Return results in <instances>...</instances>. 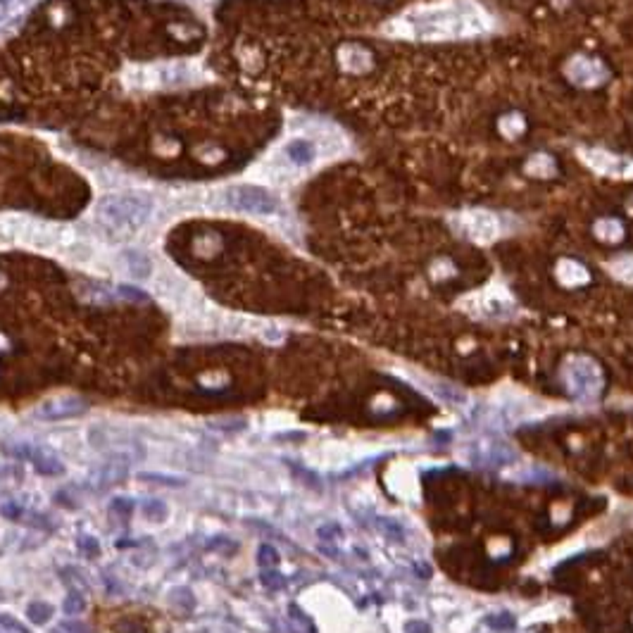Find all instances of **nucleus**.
I'll list each match as a JSON object with an SVG mask.
<instances>
[{
  "instance_id": "nucleus-21",
  "label": "nucleus",
  "mask_w": 633,
  "mask_h": 633,
  "mask_svg": "<svg viewBox=\"0 0 633 633\" xmlns=\"http://www.w3.org/2000/svg\"><path fill=\"white\" fill-rule=\"evenodd\" d=\"M143 512H145V517L152 521H162L167 517V505L162 500H148V503L143 505Z\"/></svg>"
},
{
  "instance_id": "nucleus-3",
  "label": "nucleus",
  "mask_w": 633,
  "mask_h": 633,
  "mask_svg": "<svg viewBox=\"0 0 633 633\" xmlns=\"http://www.w3.org/2000/svg\"><path fill=\"white\" fill-rule=\"evenodd\" d=\"M224 205L229 210L246 212V214H274L279 212V198L269 193L262 186L253 184H239L224 191Z\"/></svg>"
},
{
  "instance_id": "nucleus-23",
  "label": "nucleus",
  "mask_w": 633,
  "mask_h": 633,
  "mask_svg": "<svg viewBox=\"0 0 633 633\" xmlns=\"http://www.w3.org/2000/svg\"><path fill=\"white\" fill-rule=\"evenodd\" d=\"M500 129H503L507 136H517L521 134V129H524V122H521L519 115H507L500 120Z\"/></svg>"
},
{
  "instance_id": "nucleus-6",
  "label": "nucleus",
  "mask_w": 633,
  "mask_h": 633,
  "mask_svg": "<svg viewBox=\"0 0 633 633\" xmlns=\"http://www.w3.org/2000/svg\"><path fill=\"white\" fill-rule=\"evenodd\" d=\"M317 157H319V145L308 136H295L283 145V159H286L288 172L308 169V167L315 164Z\"/></svg>"
},
{
  "instance_id": "nucleus-28",
  "label": "nucleus",
  "mask_w": 633,
  "mask_h": 633,
  "mask_svg": "<svg viewBox=\"0 0 633 633\" xmlns=\"http://www.w3.org/2000/svg\"><path fill=\"white\" fill-rule=\"evenodd\" d=\"M55 633H90V629L81 622H62L55 626Z\"/></svg>"
},
{
  "instance_id": "nucleus-11",
  "label": "nucleus",
  "mask_w": 633,
  "mask_h": 633,
  "mask_svg": "<svg viewBox=\"0 0 633 633\" xmlns=\"http://www.w3.org/2000/svg\"><path fill=\"white\" fill-rule=\"evenodd\" d=\"M569 372H572L574 377V384L579 388H597V367L593 365V362L588 360H576L572 367H569Z\"/></svg>"
},
{
  "instance_id": "nucleus-8",
  "label": "nucleus",
  "mask_w": 633,
  "mask_h": 633,
  "mask_svg": "<svg viewBox=\"0 0 633 633\" xmlns=\"http://www.w3.org/2000/svg\"><path fill=\"white\" fill-rule=\"evenodd\" d=\"M567 74H569V79L576 83V86H586V88L597 86V83H602L605 76H607L602 62L593 60V58H586V55H579V58H574L572 62H569Z\"/></svg>"
},
{
  "instance_id": "nucleus-15",
  "label": "nucleus",
  "mask_w": 633,
  "mask_h": 633,
  "mask_svg": "<svg viewBox=\"0 0 633 633\" xmlns=\"http://www.w3.org/2000/svg\"><path fill=\"white\" fill-rule=\"evenodd\" d=\"M595 234H597V239L614 243L624 236V229L614 219H602V221H597V224H595Z\"/></svg>"
},
{
  "instance_id": "nucleus-26",
  "label": "nucleus",
  "mask_w": 633,
  "mask_h": 633,
  "mask_svg": "<svg viewBox=\"0 0 633 633\" xmlns=\"http://www.w3.org/2000/svg\"><path fill=\"white\" fill-rule=\"evenodd\" d=\"M110 512L120 514V517H131V512H134V503H131L129 498H113V503H110Z\"/></svg>"
},
{
  "instance_id": "nucleus-25",
  "label": "nucleus",
  "mask_w": 633,
  "mask_h": 633,
  "mask_svg": "<svg viewBox=\"0 0 633 633\" xmlns=\"http://www.w3.org/2000/svg\"><path fill=\"white\" fill-rule=\"evenodd\" d=\"M76 545H79L81 553H86L88 558H93V555H100V543L93 538V535H79L76 538Z\"/></svg>"
},
{
  "instance_id": "nucleus-19",
  "label": "nucleus",
  "mask_w": 633,
  "mask_h": 633,
  "mask_svg": "<svg viewBox=\"0 0 633 633\" xmlns=\"http://www.w3.org/2000/svg\"><path fill=\"white\" fill-rule=\"evenodd\" d=\"M260 581H262V586L267 588V590H281L283 586H286V579H283V576L276 572V569H264L262 576H260Z\"/></svg>"
},
{
  "instance_id": "nucleus-1",
  "label": "nucleus",
  "mask_w": 633,
  "mask_h": 633,
  "mask_svg": "<svg viewBox=\"0 0 633 633\" xmlns=\"http://www.w3.org/2000/svg\"><path fill=\"white\" fill-rule=\"evenodd\" d=\"M493 26L488 12L474 0H448V3L427 5L409 10L388 24V31L400 38H469L486 33Z\"/></svg>"
},
{
  "instance_id": "nucleus-29",
  "label": "nucleus",
  "mask_w": 633,
  "mask_h": 633,
  "mask_svg": "<svg viewBox=\"0 0 633 633\" xmlns=\"http://www.w3.org/2000/svg\"><path fill=\"white\" fill-rule=\"evenodd\" d=\"M288 612H291V619H293V622H295L298 626H305V631H308V633H317V631H315V626H312V622L303 614L300 610L295 607V605H291V610H288Z\"/></svg>"
},
{
  "instance_id": "nucleus-14",
  "label": "nucleus",
  "mask_w": 633,
  "mask_h": 633,
  "mask_svg": "<svg viewBox=\"0 0 633 633\" xmlns=\"http://www.w3.org/2000/svg\"><path fill=\"white\" fill-rule=\"evenodd\" d=\"M124 476H127V467H124L122 462H108L105 467L98 471V481H100L98 488L103 491V488H108V486H113V483H120Z\"/></svg>"
},
{
  "instance_id": "nucleus-2",
  "label": "nucleus",
  "mask_w": 633,
  "mask_h": 633,
  "mask_svg": "<svg viewBox=\"0 0 633 633\" xmlns=\"http://www.w3.org/2000/svg\"><path fill=\"white\" fill-rule=\"evenodd\" d=\"M150 214L152 198L141 191L113 193V196L100 198L95 205V217L100 224L108 229H122V231L141 229L150 219Z\"/></svg>"
},
{
  "instance_id": "nucleus-34",
  "label": "nucleus",
  "mask_w": 633,
  "mask_h": 633,
  "mask_svg": "<svg viewBox=\"0 0 633 633\" xmlns=\"http://www.w3.org/2000/svg\"><path fill=\"white\" fill-rule=\"evenodd\" d=\"M486 624L496 626V629H512V626H514L512 619H493V617L486 619Z\"/></svg>"
},
{
  "instance_id": "nucleus-17",
  "label": "nucleus",
  "mask_w": 633,
  "mask_h": 633,
  "mask_svg": "<svg viewBox=\"0 0 633 633\" xmlns=\"http://www.w3.org/2000/svg\"><path fill=\"white\" fill-rule=\"evenodd\" d=\"M26 614H29V619L31 622H36V624H46V622H51V617H53V607L48 602H41V600H36V602H31L29 605V610H26Z\"/></svg>"
},
{
  "instance_id": "nucleus-10",
  "label": "nucleus",
  "mask_w": 633,
  "mask_h": 633,
  "mask_svg": "<svg viewBox=\"0 0 633 633\" xmlns=\"http://www.w3.org/2000/svg\"><path fill=\"white\" fill-rule=\"evenodd\" d=\"M122 262L127 264V269L131 271V276H136V279H148L150 271H152V262L150 257L141 253V250L136 248H127L122 253Z\"/></svg>"
},
{
  "instance_id": "nucleus-24",
  "label": "nucleus",
  "mask_w": 633,
  "mask_h": 633,
  "mask_svg": "<svg viewBox=\"0 0 633 633\" xmlns=\"http://www.w3.org/2000/svg\"><path fill=\"white\" fill-rule=\"evenodd\" d=\"M83 607H86V600H83V595H79L76 590H74V593H69L65 605H62L65 614H79V612H83Z\"/></svg>"
},
{
  "instance_id": "nucleus-16",
  "label": "nucleus",
  "mask_w": 633,
  "mask_h": 633,
  "mask_svg": "<svg viewBox=\"0 0 633 633\" xmlns=\"http://www.w3.org/2000/svg\"><path fill=\"white\" fill-rule=\"evenodd\" d=\"M612 274H614L619 281L633 283V255H624L619 257L617 262H612Z\"/></svg>"
},
{
  "instance_id": "nucleus-31",
  "label": "nucleus",
  "mask_w": 633,
  "mask_h": 633,
  "mask_svg": "<svg viewBox=\"0 0 633 633\" xmlns=\"http://www.w3.org/2000/svg\"><path fill=\"white\" fill-rule=\"evenodd\" d=\"M405 633H434L431 626L424 622V619H409L405 622Z\"/></svg>"
},
{
  "instance_id": "nucleus-12",
  "label": "nucleus",
  "mask_w": 633,
  "mask_h": 633,
  "mask_svg": "<svg viewBox=\"0 0 633 633\" xmlns=\"http://www.w3.org/2000/svg\"><path fill=\"white\" fill-rule=\"evenodd\" d=\"M340 65H343L347 72L360 74V72H365V69L372 65V62H370V53H365L357 46H347V48H343V51H340Z\"/></svg>"
},
{
  "instance_id": "nucleus-5",
  "label": "nucleus",
  "mask_w": 633,
  "mask_h": 633,
  "mask_svg": "<svg viewBox=\"0 0 633 633\" xmlns=\"http://www.w3.org/2000/svg\"><path fill=\"white\" fill-rule=\"evenodd\" d=\"M581 159L586 162L593 172L600 174H612V177H633V159L612 155L607 150H581Z\"/></svg>"
},
{
  "instance_id": "nucleus-30",
  "label": "nucleus",
  "mask_w": 633,
  "mask_h": 633,
  "mask_svg": "<svg viewBox=\"0 0 633 633\" xmlns=\"http://www.w3.org/2000/svg\"><path fill=\"white\" fill-rule=\"evenodd\" d=\"M26 0H0V22H5L19 5H24Z\"/></svg>"
},
{
  "instance_id": "nucleus-20",
  "label": "nucleus",
  "mask_w": 633,
  "mask_h": 633,
  "mask_svg": "<svg viewBox=\"0 0 633 633\" xmlns=\"http://www.w3.org/2000/svg\"><path fill=\"white\" fill-rule=\"evenodd\" d=\"M138 478L141 481H155V483H162V486H174V488H179V486H184L186 481L181 476H164V474H155V471H150V474H138Z\"/></svg>"
},
{
  "instance_id": "nucleus-27",
  "label": "nucleus",
  "mask_w": 633,
  "mask_h": 633,
  "mask_svg": "<svg viewBox=\"0 0 633 633\" xmlns=\"http://www.w3.org/2000/svg\"><path fill=\"white\" fill-rule=\"evenodd\" d=\"M317 535L319 538H322L324 543L326 540H336V538H340V535H343V528H340L338 524H324V526H319V531H317Z\"/></svg>"
},
{
  "instance_id": "nucleus-32",
  "label": "nucleus",
  "mask_w": 633,
  "mask_h": 633,
  "mask_svg": "<svg viewBox=\"0 0 633 633\" xmlns=\"http://www.w3.org/2000/svg\"><path fill=\"white\" fill-rule=\"evenodd\" d=\"M0 512H3L5 519H19V517H22V507H19L17 503H5L3 507H0Z\"/></svg>"
},
{
  "instance_id": "nucleus-7",
  "label": "nucleus",
  "mask_w": 633,
  "mask_h": 633,
  "mask_svg": "<svg viewBox=\"0 0 633 633\" xmlns=\"http://www.w3.org/2000/svg\"><path fill=\"white\" fill-rule=\"evenodd\" d=\"M88 409V402L79 398V395H65V398H55L46 405H41L36 409V417L48 422H60V419H72V417H79Z\"/></svg>"
},
{
  "instance_id": "nucleus-22",
  "label": "nucleus",
  "mask_w": 633,
  "mask_h": 633,
  "mask_svg": "<svg viewBox=\"0 0 633 633\" xmlns=\"http://www.w3.org/2000/svg\"><path fill=\"white\" fill-rule=\"evenodd\" d=\"M0 629H3L5 633H31L22 622H17V619L12 614H8V612H3V614H0Z\"/></svg>"
},
{
  "instance_id": "nucleus-13",
  "label": "nucleus",
  "mask_w": 633,
  "mask_h": 633,
  "mask_svg": "<svg viewBox=\"0 0 633 633\" xmlns=\"http://www.w3.org/2000/svg\"><path fill=\"white\" fill-rule=\"evenodd\" d=\"M558 276L562 283H567V286H581V283L588 281V271L583 269L579 262H572V260L560 262Z\"/></svg>"
},
{
  "instance_id": "nucleus-4",
  "label": "nucleus",
  "mask_w": 633,
  "mask_h": 633,
  "mask_svg": "<svg viewBox=\"0 0 633 633\" xmlns=\"http://www.w3.org/2000/svg\"><path fill=\"white\" fill-rule=\"evenodd\" d=\"M455 229L464 239L474 241L478 246H486V243H493L496 239H500L503 221L491 210H464L462 214L455 217Z\"/></svg>"
},
{
  "instance_id": "nucleus-9",
  "label": "nucleus",
  "mask_w": 633,
  "mask_h": 633,
  "mask_svg": "<svg viewBox=\"0 0 633 633\" xmlns=\"http://www.w3.org/2000/svg\"><path fill=\"white\" fill-rule=\"evenodd\" d=\"M31 464L33 469L38 471V474L43 476H62L65 474V464H62V460L51 448H43V445H38V448L31 450Z\"/></svg>"
},
{
  "instance_id": "nucleus-18",
  "label": "nucleus",
  "mask_w": 633,
  "mask_h": 633,
  "mask_svg": "<svg viewBox=\"0 0 633 633\" xmlns=\"http://www.w3.org/2000/svg\"><path fill=\"white\" fill-rule=\"evenodd\" d=\"M279 550H276V548H271V545H262L260 548V553H257V562H260V567H264V569H274L276 565H279Z\"/></svg>"
},
{
  "instance_id": "nucleus-33",
  "label": "nucleus",
  "mask_w": 633,
  "mask_h": 633,
  "mask_svg": "<svg viewBox=\"0 0 633 633\" xmlns=\"http://www.w3.org/2000/svg\"><path fill=\"white\" fill-rule=\"evenodd\" d=\"M120 293H122L124 298H129V300H141V303H143V300H148V295L141 293V291H138V288L122 286V288H120Z\"/></svg>"
}]
</instances>
